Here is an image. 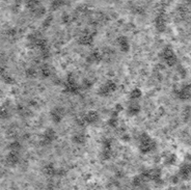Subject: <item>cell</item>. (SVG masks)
<instances>
[{
    "instance_id": "10",
    "label": "cell",
    "mask_w": 191,
    "mask_h": 190,
    "mask_svg": "<svg viewBox=\"0 0 191 190\" xmlns=\"http://www.w3.org/2000/svg\"><path fill=\"white\" fill-rule=\"evenodd\" d=\"M155 26H156L158 31H164L166 28V20L164 18V15L160 14L155 19Z\"/></svg>"
},
{
    "instance_id": "31",
    "label": "cell",
    "mask_w": 191,
    "mask_h": 190,
    "mask_svg": "<svg viewBox=\"0 0 191 190\" xmlns=\"http://www.w3.org/2000/svg\"><path fill=\"white\" fill-rule=\"evenodd\" d=\"M61 19H62V22H64V23H67V22H69L70 17H69V16H68V15H64Z\"/></svg>"
},
{
    "instance_id": "15",
    "label": "cell",
    "mask_w": 191,
    "mask_h": 190,
    "mask_svg": "<svg viewBox=\"0 0 191 190\" xmlns=\"http://www.w3.org/2000/svg\"><path fill=\"white\" fill-rule=\"evenodd\" d=\"M141 96H142V91H141V89L140 88H133L132 91H130V95H129V97H130V99L132 100V101H137V100L140 98Z\"/></svg>"
},
{
    "instance_id": "24",
    "label": "cell",
    "mask_w": 191,
    "mask_h": 190,
    "mask_svg": "<svg viewBox=\"0 0 191 190\" xmlns=\"http://www.w3.org/2000/svg\"><path fill=\"white\" fill-rule=\"evenodd\" d=\"M2 78H3V81L6 84H13L14 82H15L14 79H13V77L12 76H10V75L4 74V75H2Z\"/></svg>"
},
{
    "instance_id": "12",
    "label": "cell",
    "mask_w": 191,
    "mask_h": 190,
    "mask_svg": "<svg viewBox=\"0 0 191 190\" xmlns=\"http://www.w3.org/2000/svg\"><path fill=\"white\" fill-rule=\"evenodd\" d=\"M19 154L18 152H12L10 151V153L6 156V163L10 165H16L19 162Z\"/></svg>"
},
{
    "instance_id": "21",
    "label": "cell",
    "mask_w": 191,
    "mask_h": 190,
    "mask_svg": "<svg viewBox=\"0 0 191 190\" xmlns=\"http://www.w3.org/2000/svg\"><path fill=\"white\" fill-rule=\"evenodd\" d=\"M25 75L27 78H31V79H33L35 76L37 75V72L35 71L34 69H32V68H29V69H27L25 71Z\"/></svg>"
},
{
    "instance_id": "3",
    "label": "cell",
    "mask_w": 191,
    "mask_h": 190,
    "mask_svg": "<svg viewBox=\"0 0 191 190\" xmlns=\"http://www.w3.org/2000/svg\"><path fill=\"white\" fill-rule=\"evenodd\" d=\"M116 89H117V84L113 80H107L98 89V95L100 97H108L110 96V94L114 93Z\"/></svg>"
},
{
    "instance_id": "17",
    "label": "cell",
    "mask_w": 191,
    "mask_h": 190,
    "mask_svg": "<svg viewBox=\"0 0 191 190\" xmlns=\"http://www.w3.org/2000/svg\"><path fill=\"white\" fill-rule=\"evenodd\" d=\"M40 74H41V76H42L43 78H48V77H50L51 74H52L50 67H49L48 64H44V66H43L42 68H41V70H40Z\"/></svg>"
},
{
    "instance_id": "32",
    "label": "cell",
    "mask_w": 191,
    "mask_h": 190,
    "mask_svg": "<svg viewBox=\"0 0 191 190\" xmlns=\"http://www.w3.org/2000/svg\"><path fill=\"white\" fill-rule=\"evenodd\" d=\"M4 74H5L4 69L2 67H0V76H2V75H4Z\"/></svg>"
},
{
    "instance_id": "2",
    "label": "cell",
    "mask_w": 191,
    "mask_h": 190,
    "mask_svg": "<svg viewBox=\"0 0 191 190\" xmlns=\"http://www.w3.org/2000/svg\"><path fill=\"white\" fill-rule=\"evenodd\" d=\"M161 57H162V60L170 67L177 64V61H178V57H177L176 53L173 52V48L170 47V46L163 49V51L161 52Z\"/></svg>"
},
{
    "instance_id": "13",
    "label": "cell",
    "mask_w": 191,
    "mask_h": 190,
    "mask_svg": "<svg viewBox=\"0 0 191 190\" xmlns=\"http://www.w3.org/2000/svg\"><path fill=\"white\" fill-rule=\"evenodd\" d=\"M127 112H128V114L131 116L137 115L138 113L140 112V105L137 104V103H135V102L130 103L129 106H128Z\"/></svg>"
},
{
    "instance_id": "28",
    "label": "cell",
    "mask_w": 191,
    "mask_h": 190,
    "mask_svg": "<svg viewBox=\"0 0 191 190\" xmlns=\"http://www.w3.org/2000/svg\"><path fill=\"white\" fill-rule=\"evenodd\" d=\"M123 109H124V108H123V106L121 104H116L115 107H114V112L113 113H115V114L119 115V113L121 112V111H123Z\"/></svg>"
},
{
    "instance_id": "25",
    "label": "cell",
    "mask_w": 191,
    "mask_h": 190,
    "mask_svg": "<svg viewBox=\"0 0 191 190\" xmlns=\"http://www.w3.org/2000/svg\"><path fill=\"white\" fill-rule=\"evenodd\" d=\"M62 4H64V1H53L51 3V7H52V10H57L62 6Z\"/></svg>"
},
{
    "instance_id": "1",
    "label": "cell",
    "mask_w": 191,
    "mask_h": 190,
    "mask_svg": "<svg viewBox=\"0 0 191 190\" xmlns=\"http://www.w3.org/2000/svg\"><path fill=\"white\" fill-rule=\"evenodd\" d=\"M139 140V151L142 154H149L155 150L156 148V142L153 138L150 136L148 133H142L140 136L138 137Z\"/></svg>"
},
{
    "instance_id": "11",
    "label": "cell",
    "mask_w": 191,
    "mask_h": 190,
    "mask_svg": "<svg viewBox=\"0 0 191 190\" xmlns=\"http://www.w3.org/2000/svg\"><path fill=\"white\" fill-rule=\"evenodd\" d=\"M94 34L92 33H86L82 36L79 39V44H81L82 46H91L94 43Z\"/></svg>"
},
{
    "instance_id": "22",
    "label": "cell",
    "mask_w": 191,
    "mask_h": 190,
    "mask_svg": "<svg viewBox=\"0 0 191 190\" xmlns=\"http://www.w3.org/2000/svg\"><path fill=\"white\" fill-rule=\"evenodd\" d=\"M10 118V112L6 108H0V119H6Z\"/></svg>"
},
{
    "instance_id": "18",
    "label": "cell",
    "mask_w": 191,
    "mask_h": 190,
    "mask_svg": "<svg viewBox=\"0 0 191 190\" xmlns=\"http://www.w3.org/2000/svg\"><path fill=\"white\" fill-rule=\"evenodd\" d=\"M117 125H119V116L115 113H113L110 116V118L108 119V126L111 127V128H116Z\"/></svg>"
},
{
    "instance_id": "6",
    "label": "cell",
    "mask_w": 191,
    "mask_h": 190,
    "mask_svg": "<svg viewBox=\"0 0 191 190\" xmlns=\"http://www.w3.org/2000/svg\"><path fill=\"white\" fill-rule=\"evenodd\" d=\"M82 119L84 122V125H92V124H96L100 119V114L98 111L91 110L83 116Z\"/></svg>"
},
{
    "instance_id": "14",
    "label": "cell",
    "mask_w": 191,
    "mask_h": 190,
    "mask_svg": "<svg viewBox=\"0 0 191 190\" xmlns=\"http://www.w3.org/2000/svg\"><path fill=\"white\" fill-rule=\"evenodd\" d=\"M102 58H103V55L99 51H94V52H92L89 54V56L86 58V60L88 62H91V64H95V62H100L102 60Z\"/></svg>"
},
{
    "instance_id": "27",
    "label": "cell",
    "mask_w": 191,
    "mask_h": 190,
    "mask_svg": "<svg viewBox=\"0 0 191 190\" xmlns=\"http://www.w3.org/2000/svg\"><path fill=\"white\" fill-rule=\"evenodd\" d=\"M17 34V30L16 28H10L6 30V36L7 37H15Z\"/></svg>"
},
{
    "instance_id": "7",
    "label": "cell",
    "mask_w": 191,
    "mask_h": 190,
    "mask_svg": "<svg viewBox=\"0 0 191 190\" xmlns=\"http://www.w3.org/2000/svg\"><path fill=\"white\" fill-rule=\"evenodd\" d=\"M64 115V109L62 107H55L51 110L50 112V116L51 119H52L53 123L55 124H59L62 121Z\"/></svg>"
},
{
    "instance_id": "23",
    "label": "cell",
    "mask_w": 191,
    "mask_h": 190,
    "mask_svg": "<svg viewBox=\"0 0 191 190\" xmlns=\"http://www.w3.org/2000/svg\"><path fill=\"white\" fill-rule=\"evenodd\" d=\"M176 160H177L176 155L170 154V155H168V157L165 159V161H166V163H167V164H173L174 162H176Z\"/></svg>"
},
{
    "instance_id": "16",
    "label": "cell",
    "mask_w": 191,
    "mask_h": 190,
    "mask_svg": "<svg viewBox=\"0 0 191 190\" xmlns=\"http://www.w3.org/2000/svg\"><path fill=\"white\" fill-rule=\"evenodd\" d=\"M180 173H181L184 178L188 177V176L191 173V164L190 163L183 164L181 166V169H180Z\"/></svg>"
},
{
    "instance_id": "30",
    "label": "cell",
    "mask_w": 191,
    "mask_h": 190,
    "mask_svg": "<svg viewBox=\"0 0 191 190\" xmlns=\"http://www.w3.org/2000/svg\"><path fill=\"white\" fill-rule=\"evenodd\" d=\"M178 70H179V71H178V72H179V74H181V75L183 76V77H184V76L186 75V73H187V72H186V70H185L183 67H179V69H178Z\"/></svg>"
},
{
    "instance_id": "8",
    "label": "cell",
    "mask_w": 191,
    "mask_h": 190,
    "mask_svg": "<svg viewBox=\"0 0 191 190\" xmlns=\"http://www.w3.org/2000/svg\"><path fill=\"white\" fill-rule=\"evenodd\" d=\"M117 45L119 47V50L122 51L123 53H128L130 50V43L129 40H128L127 37L125 36H121L117 39Z\"/></svg>"
},
{
    "instance_id": "20",
    "label": "cell",
    "mask_w": 191,
    "mask_h": 190,
    "mask_svg": "<svg viewBox=\"0 0 191 190\" xmlns=\"http://www.w3.org/2000/svg\"><path fill=\"white\" fill-rule=\"evenodd\" d=\"M112 155V148H103L102 149V158L109 159Z\"/></svg>"
},
{
    "instance_id": "5",
    "label": "cell",
    "mask_w": 191,
    "mask_h": 190,
    "mask_svg": "<svg viewBox=\"0 0 191 190\" xmlns=\"http://www.w3.org/2000/svg\"><path fill=\"white\" fill-rule=\"evenodd\" d=\"M64 91L68 94H77L79 91V86L72 75L68 76V79L64 84Z\"/></svg>"
},
{
    "instance_id": "4",
    "label": "cell",
    "mask_w": 191,
    "mask_h": 190,
    "mask_svg": "<svg viewBox=\"0 0 191 190\" xmlns=\"http://www.w3.org/2000/svg\"><path fill=\"white\" fill-rule=\"evenodd\" d=\"M57 135H56V132L54 131L53 129L51 128H48L46 129V131L43 133L42 135V139H41V145H51L54 140L56 139Z\"/></svg>"
},
{
    "instance_id": "9",
    "label": "cell",
    "mask_w": 191,
    "mask_h": 190,
    "mask_svg": "<svg viewBox=\"0 0 191 190\" xmlns=\"http://www.w3.org/2000/svg\"><path fill=\"white\" fill-rule=\"evenodd\" d=\"M71 140L75 145H84L87 140V135L84 132H77L73 135Z\"/></svg>"
},
{
    "instance_id": "26",
    "label": "cell",
    "mask_w": 191,
    "mask_h": 190,
    "mask_svg": "<svg viewBox=\"0 0 191 190\" xmlns=\"http://www.w3.org/2000/svg\"><path fill=\"white\" fill-rule=\"evenodd\" d=\"M51 23H52V17L49 16V17L46 18L45 21L43 22V27H46V28H47V27H49L51 25Z\"/></svg>"
},
{
    "instance_id": "19",
    "label": "cell",
    "mask_w": 191,
    "mask_h": 190,
    "mask_svg": "<svg viewBox=\"0 0 191 190\" xmlns=\"http://www.w3.org/2000/svg\"><path fill=\"white\" fill-rule=\"evenodd\" d=\"M22 148V145H21V143L18 142V140H15V142H12L9 145V149H10V151H12V152H19L20 151V149Z\"/></svg>"
},
{
    "instance_id": "29",
    "label": "cell",
    "mask_w": 191,
    "mask_h": 190,
    "mask_svg": "<svg viewBox=\"0 0 191 190\" xmlns=\"http://www.w3.org/2000/svg\"><path fill=\"white\" fill-rule=\"evenodd\" d=\"M83 85H84V87H87V88H89V87H92V81H89L88 79L84 81V83H83Z\"/></svg>"
}]
</instances>
